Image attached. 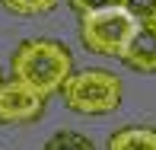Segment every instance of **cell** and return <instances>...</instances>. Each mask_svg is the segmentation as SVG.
<instances>
[{
    "label": "cell",
    "instance_id": "6da1fadb",
    "mask_svg": "<svg viewBox=\"0 0 156 150\" xmlns=\"http://www.w3.org/2000/svg\"><path fill=\"white\" fill-rule=\"evenodd\" d=\"M70 74H73V54L54 38H26L13 51V80L32 86L45 99L51 93H61Z\"/></svg>",
    "mask_w": 156,
    "mask_h": 150
},
{
    "label": "cell",
    "instance_id": "7a4b0ae2",
    "mask_svg": "<svg viewBox=\"0 0 156 150\" xmlns=\"http://www.w3.org/2000/svg\"><path fill=\"white\" fill-rule=\"evenodd\" d=\"M121 77L102 67H86V70H73L64 80L61 96L64 105L80 115H108L121 105Z\"/></svg>",
    "mask_w": 156,
    "mask_h": 150
},
{
    "label": "cell",
    "instance_id": "3957f363",
    "mask_svg": "<svg viewBox=\"0 0 156 150\" xmlns=\"http://www.w3.org/2000/svg\"><path fill=\"white\" fill-rule=\"evenodd\" d=\"M137 23L121 10V6H108V10H96L80 16V38L89 51L102 54V58H121L127 38L134 35Z\"/></svg>",
    "mask_w": 156,
    "mask_h": 150
},
{
    "label": "cell",
    "instance_id": "277c9868",
    "mask_svg": "<svg viewBox=\"0 0 156 150\" xmlns=\"http://www.w3.org/2000/svg\"><path fill=\"white\" fill-rule=\"evenodd\" d=\"M45 112V96L19 80H0V125H29Z\"/></svg>",
    "mask_w": 156,
    "mask_h": 150
},
{
    "label": "cell",
    "instance_id": "5b68a950",
    "mask_svg": "<svg viewBox=\"0 0 156 150\" xmlns=\"http://www.w3.org/2000/svg\"><path fill=\"white\" fill-rule=\"evenodd\" d=\"M121 61L131 70L140 74H156V26H137L134 35L127 38Z\"/></svg>",
    "mask_w": 156,
    "mask_h": 150
},
{
    "label": "cell",
    "instance_id": "8992f818",
    "mask_svg": "<svg viewBox=\"0 0 156 150\" xmlns=\"http://www.w3.org/2000/svg\"><path fill=\"white\" fill-rule=\"evenodd\" d=\"M108 150H156V128L131 125L108 137Z\"/></svg>",
    "mask_w": 156,
    "mask_h": 150
},
{
    "label": "cell",
    "instance_id": "52a82bcc",
    "mask_svg": "<svg viewBox=\"0 0 156 150\" xmlns=\"http://www.w3.org/2000/svg\"><path fill=\"white\" fill-rule=\"evenodd\" d=\"M118 6L137 26H156V0H118Z\"/></svg>",
    "mask_w": 156,
    "mask_h": 150
},
{
    "label": "cell",
    "instance_id": "ba28073f",
    "mask_svg": "<svg viewBox=\"0 0 156 150\" xmlns=\"http://www.w3.org/2000/svg\"><path fill=\"white\" fill-rule=\"evenodd\" d=\"M41 150H93V141L76 134V131H58L45 141Z\"/></svg>",
    "mask_w": 156,
    "mask_h": 150
},
{
    "label": "cell",
    "instance_id": "9c48e42d",
    "mask_svg": "<svg viewBox=\"0 0 156 150\" xmlns=\"http://www.w3.org/2000/svg\"><path fill=\"white\" fill-rule=\"evenodd\" d=\"M0 3L16 16H41V13H51L58 0H0Z\"/></svg>",
    "mask_w": 156,
    "mask_h": 150
},
{
    "label": "cell",
    "instance_id": "30bf717a",
    "mask_svg": "<svg viewBox=\"0 0 156 150\" xmlns=\"http://www.w3.org/2000/svg\"><path fill=\"white\" fill-rule=\"evenodd\" d=\"M70 10L76 16H86V13H96V10H108V6H118V0H67Z\"/></svg>",
    "mask_w": 156,
    "mask_h": 150
}]
</instances>
